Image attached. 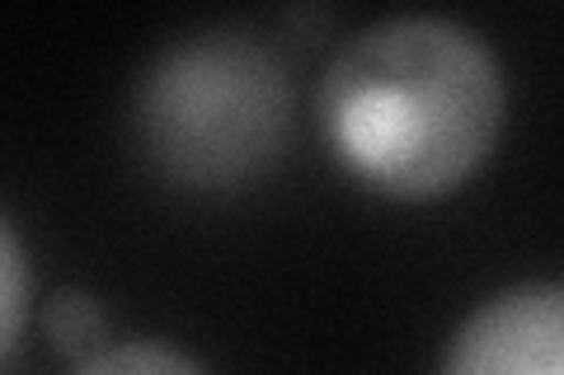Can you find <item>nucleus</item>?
<instances>
[{
    "instance_id": "obj_6",
    "label": "nucleus",
    "mask_w": 564,
    "mask_h": 375,
    "mask_svg": "<svg viewBox=\"0 0 564 375\" xmlns=\"http://www.w3.org/2000/svg\"><path fill=\"white\" fill-rule=\"evenodd\" d=\"M29 324V254L14 225L0 217V356H6Z\"/></svg>"
},
{
    "instance_id": "obj_2",
    "label": "nucleus",
    "mask_w": 564,
    "mask_h": 375,
    "mask_svg": "<svg viewBox=\"0 0 564 375\" xmlns=\"http://www.w3.org/2000/svg\"><path fill=\"white\" fill-rule=\"evenodd\" d=\"M288 62L250 29H203L161 47L132 89L137 151L180 188H245L288 146Z\"/></svg>"
},
{
    "instance_id": "obj_4",
    "label": "nucleus",
    "mask_w": 564,
    "mask_h": 375,
    "mask_svg": "<svg viewBox=\"0 0 564 375\" xmlns=\"http://www.w3.org/2000/svg\"><path fill=\"white\" fill-rule=\"evenodd\" d=\"M43 333L47 343L66 352V356H90L104 348V333H109V315H104L99 296L80 291V287H62L57 296L43 306Z\"/></svg>"
},
{
    "instance_id": "obj_5",
    "label": "nucleus",
    "mask_w": 564,
    "mask_h": 375,
    "mask_svg": "<svg viewBox=\"0 0 564 375\" xmlns=\"http://www.w3.org/2000/svg\"><path fill=\"white\" fill-rule=\"evenodd\" d=\"M76 375H207L188 352L155 343V338H128V343H104L76 366Z\"/></svg>"
},
{
    "instance_id": "obj_3",
    "label": "nucleus",
    "mask_w": 564,
    "mask_h": 375,
    "mask_svg": "<svg viewBox=\"0 0 564 375\" xmlns=\"http://www.w3.org/2000/svg\"><path fill=\"white\" fill-rule=\"evenodd\" d=\"M443 375H564L560 282H518L456 324Z\"/></svg>"
},
{
    "instance_id": "obj_1",
    "label": "nucleus",
    "mask_w": 564,
    "mask_h": 375,
    "mask_svg": "<svg viewBox=\"0 0 564 375\" xmlns=\"http://www.w3.org/2000/svg\"><path fill=\"white\" fill-rule=\"evenodd\" d=\"M508 80L494 47L443 14H395L334 52L315 118L334 159L381 198L456 192L494 155Z\"/></svg>"
}]
</instances>
